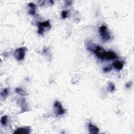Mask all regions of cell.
<instances>
[{"instance_id":"obj_18","label":"cell","mask_w":134,"mask_h":134,"mask_svg":"<svg viewBox=\"0 0 134 134\" xmlns=\"http://www.w3.org/2000/svg\"><path fill=\"white\" fill-rule=\"evenodd\" d=\"M132 82H129L128 83H126L125 84V86L127 88H130L132 86Z\"/></svg>"},{"instance_id":"obj_5","label":"cell","mask_w":134,"mask_h":134,"mask_svg":"<svg viewBox=\"0 0 134 134\" xmlns=\"http://www.w3.org/2000/svg\"><path fill=\"white\" fill-rule=\"evenodd\" d=\"M54 108L55 109V113L56 116H60L64 114L66 110L63 107L62 104L60 102L58 101H56L54 104Z\"/></svg>"},{"instance_id":"obj_15","label":"cell","mask_w":134,"mask_h":134,"mask_svg":"<svg viewBox=\"0 0 134 134\" xmlns=\"http://www.w3.org/2000/svg\"><path fill=\"white\" fill-rule=\"evenodd\" d=\"M112 68H113V67L111 66L105 67V68H103V71L105 72H108V71H110L112 69Z\"/></svg>"},{"instance_id":"obj_7","label":"cell","mask_w":134,"mask_h":134,"mask_svg":"<svg viewBox=\"0 0 134 134\" xmlns=\"http://www.w3.org/2000/svg\"><path fill=\"white\" fill-rule=\"evenodd\" d=\"M88 127H89V132L91 134H97L99 133V129H98L96 126H95L92 124V123H89Z\"/></svg>"},{"instance_id":"obj_12","label":"cell","mask_w":134,"mask_h":134,"mask_svg":"<svg viewBox=\"0 0 134 134\" xmlns=\"http://www.w3.org/2000/svg\"><path fill=\"white\" fill-rule=\"evenodd\" d=\"M9 90H8V89H6H6H4L1 92V96L2 100H5L7 96H8L9 94Z\"/></svg>"},{"instance_id":"obj_6","label":"cell","mask_w":134,"mask_h":134,"mask_svg":"<svg viewBox=\"0 0 134 134\" xmlns=\"http://www.w3.org/2000/svg\"><path fill=\"white\" fill-rule=\"evenodd\" d=\"M30 133V129L29 127L19 128H17L14 132V134H29Z\"/></svg>"},{"instance_id":"obj_11","label":"cell","mask_w":134,"mask_h":134,"mask_svg":"<svg viewBox=\"0 0 134 134\" xmlns=\"http://www.w3.org/2000/svg\"><path fill=\"white\" fill-rule=\"evenodd\" d=\"M15 91L16 93H19V94L20 95V96H27L29 95L25 91H24L22 89H20V88H19V87L16 88L15 89Z\"/></svg>"},{"instance_id":"obj_1","label":"cell","mask_w":134,"mask_h":134,"mask_svg":"<svg viewBox=\"0 0 134 134\" xmlns=\"http://www.w3.org/2000/svg\"><path fill=\"white\" fill-rule=\"evenodd\" d=\"M91 51H93L95 55L99 59L102 60H106L107 51H106L103 47L94 44Z\"/></svg>"},{"instance_id":"obj_8","label":"cell","mask_w":134,"mask_h":134,"mask_svg":"<svg viewBox=\"0 0 134 134\" xmlns=\"http://www.w3.org/2000/svg\"><path fill=\"white\" fill-rule=\"evenodd\" d=\"M117 57V55L116 54V53L114 52V51H109L107 52L106 54V60H113L116 59Z\"/></svg>"},{"instance_id":"obj_14","label":"cell","mask_w":134,"mask_h":134,"mask_svg":"<svg viewBox=\"0 0 134 134\" xmlns=\"http://www.w3.org/2000/svg\"><path fill=\"white\" fill-rule=\"evenodd\" d=\"M1 123L2 125L5 126L7 125L8 123V116H3L1 119Z\"/></svg>"},{"instance_id":"obj_3","label":"cell","mask_w":134,"mask_h":134,"mask_svg":"<svg viewBox=\"0 0 134 134\" xmlns=\"http://www.w3.org/2000/svg\"><path fill=\"white\" fill-rule=\"evenodd\" d=\"M100 33L102 39L104 41H107L110 40L111 38L110 34L107 31V27L106 26H102L100 29Z\"/></svg>"},{"instance_id":"obj_10","label":"cell","mask_w":134,"mask_h":134,"mask_svg":"<svg viewBox=\"0 0 134 134\" xmlns=\"http://www.w3.org/2000/svg\"><path fill=\"white\" fill-rule=\"evenodd\" d=\"M20 107L22 109V112H24L26 111V110L27 109V106L26 103V101L25 99H21L20 101Z\"/></svg>"},{"instance_id":"obj_13","label":"cell","mask_w":134,"mask_h":134,"mask_svg":"<svg viewBox=\"0 0 134 134\" xmlns=\"http://www.w3.org/2000/svg\"><path fill=\"white\" fill-rule=\"evenodd\" d=\"M108 91L110 92H113L115 90V86L114 84L112 82H110L108 83V87H107Z\"/></svg>"},{"instance_id":"obj_16","label":"cell","mask_w":134,"mask_h":134,"mask_svg":"<svg viewBox=\"0 0 134 134\" xmlns=\"http://www.w3.org/2000/svg\"><path fill=\"white\" fill-rule=\"evenodd\" d=\"M68 11H66V10H63V11H62L61 13V16L62 18L66 19V17H67V16H68Z\"/></svg>"},{"instance_id":"obj_9","label":"cell","mask_w":134,"mask_h":134,"mask_svg":"<svg viewBox=\"0 0 134 134\" xmlns=\"http://www.w3.org/2000/svg\"><path fill=\"white\" fill-rule=\"evenodd\" d=\"M113 66L114 67V68L116 70H121L123 68L124 65H123V63L121 61H116L113 63Z\"/></svg>"},{"instance_id":"obj_17","label":"cell","mask_w":134,"mask_h":134,"mask_svg":"<svg viewBox=\"0 0 134 134\" xmlns=\"http://www.w3.org/2000/svg\"><path fill=\"white\" fill-rule=\"evenodd\" d=\"M28 6H29L30 9H33V10H36V5H35L34 3H30L28 4Z\"/></svg>"},{"instance_id":"obj_4","label":"cell","mask_w":134,"mask_h":134,"mask_svg":"<svg viewBox=\"0 0 134 134\" xmlns=\"http://www.w3.org/2000/svg\"><path fill=\"white\" fill-rule=\"evenodd\" d=\"M38 32L40 35H43L45 29L49 30L51 29V25L49 20L46 21L43 23H39L38 24Z\"/></svg>"},{"instance_id":"obj_2","label":"cell","mask_w":134,"mask_h":134,"mask_svg":"<svg viewBox=\"0 0 134 134\" xmlns=\"http://www.w3.org/2000/svg\"><path fill=\"white\" fill-rule=\"evenodd\" d=\"M27 51V49L25 47H21L17 49L15 51L14 56V58L18 61H22L24 59L25 56V53Z\"/></svg>"}]
</instances>
